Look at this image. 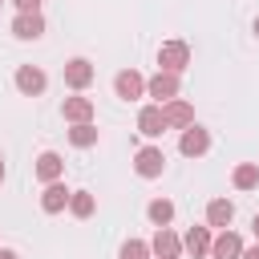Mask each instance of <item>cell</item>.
<instances>
[{"label":"cell","mask_w":259,"mask_h":259,"mask_svg":"<svg viewBox=\"0 0 259 259\" xmlns=\"http://www.w3.org/2000/svg\"><path fill=\"white\" fill-rule=\"evenodd\" d=\"M186 65H190V45H186V40H162V49H158V69L182 73Z\"/></svg>","instance_id":"6da1fadb"},{"label":"cell","mask_w":259,"mask_h":259,"mask_svg":"<svg viewBox=\"0 0 259 259\" xmlns=\"http://www.w3.org/2000/svg\"><path fill=\"white\" fill-rule=\"evenodd\" d=\"M178 89H182L178 73H166V69H158V73L146 81V93L154 97V105H166V101H174V97H178Z\"/></svg>","instance_id":"7a4b0ae2"},{"label":"cell","mask_w":259,"mask_h":259,"mask_svg":"<svg viewBox=\"0 0 259 259\" xmlns=\"http://www.w3.org/2000/svg\"><path fill=\"white\" fill-rule=\"evenodd\" d=\"M134 170H138V178H158V174L166 170V154H162L158 146H142V150L134 154Z\"/></svg>","instance_id":"3957f363"},{"label":"cell","mask_w":259,"mask_h":259,"mask_svg":"<svg viewBox=\"0 0 259 259\" xmlns=\"http://www.w3.org/2000/svg\"><path fill=\"white\" fill-rule=\"evenodd\" d=\"M12 81H16V89H20L24 97H40V93H45V85H49L45 69H36V65H20Z\"/></svg>","instance_id":"277c9868"},{"label":"cell","mask_w":259,"mask_h":259,"mask_svg":"<svg viewBox=\"0 0 259 259\" xmlns=\"http://www.w3.org/2000/svg\"><path fill=\"white\" fill-rule=\"evenodd\" d=\"M178 150H182L186 158H202V154L210 150V130H202V125H186L182 138H178Z\"/></svg>","instance_id":"5b68a950"},{"label":"cell","mask_w":259,"mask_h":259,"mask_svg":"<svg viewBox=\"0 0 259 259\" xmlns=\"http://www.w3.org/2000/svg\"><path fill=\"white\" fill-rule=\"evenodd\" d=\"M113 93H117L121 101H138V97L146 93V77L134 73V69H121V73L113 77Z\"/></svg>","instance_id":"8992f818"},{"label":"cell","mask_w":259,"mask_h":259,"mask_svg":"<svg viewBox=\"0 0 259 259\" xmlns=\"http://www.w3.org/2000/svg\"><path fill=\"white\" fill-rule=\"evenodd\" d=\"M150 251H154L158 259H178V255H182V239H178L170 227H158L154 239H150Z\"/></svg>","instance_id":"52a82bcc"},{"label":"cell","mask_w":259,"mask_h":259,"mask_svg":"<svg viewBox=\"0 0 259 259\" xmlns=\"http://www.w3.org/2000/svg\"><path fill=\"white\" fill-rule=\"evenodd\" d=\"M45 32V16L40 12H16V20H12V36L16 40H36Z\"/></svg>","instance_id":"ba28073f"},{"label":"cell","mask_w":259,"mask_h":259,"mask_svg":"<svg viewBox=\"0 0 259 259\" xmlns=\"http://www.w3.org/2000/svg\"><path fill=\"white\" fill-rule=\"evenodd\" d=\"M65 85H69V89H77V93H81V89H89V85H93V65H89L85 57H73V61L65 65Z\"/></svg>","instance_id":"9c48e42d"},{"label":"cell","mask_w":259,"mask_h":259,"mask_svg":"<svg viewBox=\"0 0 259 259\" xmlns=\"http://www.w3.org/2000/svg\"><path fill=\"white\" fill-rule=\"evenodd\" d=\"M162 113H166V130H186V125H194V109H190V101H182V97L166 101Z\"/></svg>","instance_id":"30bf717a"},{"label":"cell","mask_w":259,"mask_h":259,"mask_svg":"<svg viewBox=\"0 0 259 259\" xmlns=\"http://www.w3.org/2000/svg\"><path fill=\"white\" fill-rule=\"evenodd\" d=\"M69 198H73V190H65V182H49L40 190V210L45 214H61L69 206Z\"/></svg>","instance_id":"8fae6325"},{"label":"cell","mask_w":259,"mask_h":259,"mask_svg":"<svg viewBox=\"0 0 259 259\" xmlns=\"http://www.w3.org/2000/svg\"><path fill=\"white\" fill-rule=\"evenodd\" d=\"M210 259H243V239L235 231H219L210 243Z\"/></svg>","instance_id":"7c38bea8"},{"label":"cell","mask_w":259,"mask_h":259,"mask_svg":"<svg viewBox=\"0 0 259 259\" xmlns=\"http://www.w3.org/2000/svg\"><path fill=\"white\" fill-rule=\"evenodd\" d=\"M138 130H142L146 138H162V134H166V113H162V105H142Z\"/></svg>","instance_id":"4fadbf2b"},{"label":"cell","mask_w":259,"mask_h":259,"mask_svg":"<svg viewBox=\"0 0 259 259\" xmlns=\"http://www.w3.org/2000/svg\"><path fill=\"white\" fill-rule=\"evenodd\" d=\"M61 174H65V158H61L57 150H45V154L36 158V178L49 186V182H61Z\"/></svg>","instance_id":"5bb4252c"},{"label":"cell","mask_w":259,"mask_h":259,"mask_svg":"<svg viewBox=\"0 0 259 259\" xmlns=\"http://www.w3.org/2000/svg\"><path fill=\"white\" fill-rule=\"evenodd\" d=\"M231 219H235V202H231V198H210V202H206V227L227 231Z\"/></svg>","instance_id":"9a60e30c"},{"label":"cell","mask_w":259,"mask_h":259,"mask_svg":"<svg viewBox=\"0 0 259 259\" xmlns=\"http://www.w3.org/2000/svg\"><path fill=\"white\" fill-rule=\"evenodd\" d=\"M210 227H190L186 231V239H182V251H190L194 259H202V255H210Z\"/></svg>","instance_id":"2e32d148"},{"label":"cell","mask_w":259,"mask_h":259,"mask_svg":"<svg viewBox=\"0 0 259 259\" xmlns=\"http://www.w3.org/2000/svg\"><path fill=\"white\" fill-rule=\"evenodd\" d=\"M61 113H65V121H73V125L93 121V101H89V97H65Z\"/></svg>","instance_id":"e0dca14e"},{"label":"cell","mask_w":259,"mask_h":259,"mask_svg":"<svg viewBox=\"0 0 259 259\" xmlns=\"http://www.w3.org/2000/svg\"><path fill=\"white\" fill-rule=\"evenodd\" d=\"M231 182H235L239 190H255V186H259V166H255V162H239L235 174H231Z\"/></svg>","instance_id":"ac0fdd59"},{"label":"cell","mask_w":259,"mask_h":259,"mask_svg":"<svg viewBox=\"0 0 259 259\" xmlns=\"http://www.w3.org/2000/svg\"><path fill=\"white\" fill-rule=\"evenodd\" d=\"M69 142H73L77 150H89V146H97V125H93V121H81V125H73V130H69Z\"/></svg>","instance_id":"d6986e66"},{"label":"cell","mask_w":259,"mask_h":259,"mask_svg":"<svg viewBox=\"0 0 259 259\" xmlns=\"http://www.w3.org/2000/svg\"><path fill=\"white\" fill-rule=\"evenodd\" d=\"M146 214H150L154 227H170V219H174V202H170V198H154V202L146 206Z\"/></svg>","instance_id":"ffe728a7"},{"label":"cell","mask_w":259,"mask_h":259,"mask_svg":"<svg viewBox=\"0 0 259 259\" xmlns=\"http://www.w3.org/2000/svg\"><path fill=\"white\" fill-rule=\"evenodd\" d=\"M69 210H73L77 219H89V214L97 210V198H93L89 190H73V198H69Z\"/></svg>","instance_id":"44dd1931"},{"label":"cell","mask_w":259,"mask_h":259,"mask_svg":"<svg viewBox=\"0 0 259 259\" xmlns=\"http://www.w3.org/2000/svg\"><path fill=\"white\" fill-rule=\"evenodd\" d=\"M154 251H150V243H142V239H130V243H121V259H150Z\"/></svg>","instance_id":"7402d4cb"},{"label":"cell","mask_w":259,"mask_h":259,"mask_svg":"<svg viewBox=\"0 0 259 259\" xmlns=\"http://www.w3.org/2000/svg\"><path fill=\"white\" fill-rule=\"evenodd\" d=\"M16 12H40V0H12Z\"/></svg>","instance_id":"603a6c76"},{"label":"cell","mask_w":259,"mask_h":259,"mask_svg":"<svg viewBox=\"0 0 259 259\" xmlns=\"http://www.w3.org/2000/svg\"><path fill=\"white\" fill-rule=\"evenodd\" d=\"M243 259H259V243L255 247H243Z\"/></svg>","instance_id":"cb8c5ba5"},{"label":"cell","mask_w":259,"mask_h":259,"mask_svg":"<svg viewBox=\"0 0 259 259\" xmlns=\"http://www.w3.org/2000/svg\"><path fill=\"white\" fill-rule=\"evenodd\" d=\"M0 259H20V255H16V251H4V247H0Z\"/></svg>","instance_id":"d4e9b609"},{"label":"cell","mask_w":259,"mask_h":259,"mask_svg":"<svg viewBox=\"0 0 259 259\" xmlns=\"http://www.w3.org/2000/svg\"><path fill=\"white\" fill-rule=\"evenodd\" d=\"M251 231H255V239H259V214H255V219H251Z\"/></svg>","instance_id":"484cf974"},{"label":"cell","mask_w":259,"mask_h":259,"mask_svg":"<svg viewBox=\"0 0 259 259\" xmlns=\"http://www.w3.org/2000/svg\"><path fill=\"white\" fill-rule=\"evenodd\" d=\"M0 182H4V158H0Z\"/></svg>","instance_id":"4316f807"},{"label":"cell","mask_w":259,"mask_h":259,"mask_svg":"<svg viewBox=\"0 0 259 259\" xmlns=\"http://www.w3.org/2000/svg\"><path fill=\"white\" fill-rule=\"evenodd\" d=\"M255 36H259V16H255Z\"/></svg>","instance_id":"83f0119b"},{"label":"cell","mask_w":259,"mask_h":259,"mask_svg":"<svg viewBox=\"0 0 259 259\" xmlns=\"http://www.w3.org/2000/svg\"><path fill=\"white\" fill-rule=\"evenodd\" d=\"M0 4H4V0H0Z\"/></svg>","instance_id":"f1b7e54d"}]
</instances>
